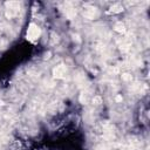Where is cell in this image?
Here are the masks:
<instances>
[{
	"instance_id": "6da1fadb",
	"label": "cell",
	"mask_w": 150,
	"mask_h": 150,
	"mask_svg": "<svg viewBox=\"0 0 150 150\" xmlns=\"http://www.w3.org/2000/svg\"><path fill=\"white\" fill-rule=\"evenodd\" d=\"M20 11V4L16 1H9L6 4V16L8 19H12L19 14Z\"/></svg>"
},
{
	"instance_id": "7a4b0ae2",
	"label": "cell",
	"mask_w": 150,
	"mask_h": 150,
	"mask_svg": "<svg viewBox=\"0 0 150 150\" xmlns=\"http://www.w3.org/2000/svg\"><path fill=\"white\" fill-rule=\"evenodd\" d=\"M40 34H41V30H40V28L38 27V25L30 23V25L28 26V29H27V39H28V40L35 41V40L39 39Z\"/></svg>"
},
{
	"instance_id": "3957f363",
	"label": "cell",
	"mask_w": 150,
	"mask_h": 150,
	"mask_svg": "<svg viewBox=\"0 0 150 150\" xmlns=\"http://www.w3.org/2000/svg\"><path fill=\"white\" fill-rule=\"evenodd\" d=\"M83 15H84V18L91 20V19L97 18L98 12H97V9H96L95 7H93V6H84V8H83Z\"/></svg>"
},
{
	"instance_id": "277c9868",
	"label": "cell",
	"mask_w": 150,
	"mask_h": 150,
	"mask_svg": "<svg viewBox=\"0 0 150 150\" xmlns=\"http://www.w3.org/2000/svg\"><path fill=\"white\" fill-rule=\"evenodd\" d=\"M66 73H67V69H66V67H64L63 64L56 66V67L54 68V70H53V75H54V77H56V79H62V77H64Z\"/></svg>"
},
{
	"instance_id": "5b68a950",
	"label": "cell",
	"mask_w": 150,
	"mask_h": 150,
	"mask_svg": "<svg viewBox=\"0 0 150 150\" xmlns=\"http://www.w3.org/2000/svg\"><path fill=\"white\" fill-rule=\"evenodd\" d=\"M111 12L112 13H120V12H122L123 11V6H122V4H115V5H112L111 6Z\"/></svg>"
},
{
	"instance_id": "8992f818",
	"label": "cell",
	"mask_w": 150,
	"mask_h": 150,
	"mask_svg": "<svg viewBox=\"0 0 150 150\" xmlns=\"http://www.w3.org/2000/svg\"><path fill=\"white\" fill-rule=\"evenodd\" d=\"M66 15H67L68 19H73V18L76 15V11H75V8H73V7L67 8V9H66Z\"/></svg>"
},
{
	"instance_id": "52a82bcc",
	"label": "cell",
	"mask_w": 150,
	"mask_h": 150,
	"mask_svg": "<svg viewBox=\"0 0 150 150\" xmlns=\"http://www.w3.org/2000/svg\"><path fill=\"white\" fill-rule=\"evenodd\" d=\"M114 28H115L116 32H120V33H123V32L125 30V26H124V23H122V22H117V23H115Z\"/></svg>"
},
{
	"instance_id": "ba28073f",
	"label": "cell",
	"mask_w": 150,
	"mask_h": 150,
	"mask_svg": "<svg viewBox=\"0 0 150 150\" xmlns=\"http://www.w3.org/2000/svg\"><path fill=\"white\" fill-rule=\"evenodd\" d=\"M88 97H89V95H88V93L87 91H84V93H82L81 94V96H80V102L81 103H87V101H88Z\"/></svg>"
},
{
	"instance_id": "9c48e42d",
	"label": "cell",
	"mask_w": 150,
	"mask_h": 150,
	"mask_svg": "<svg viewBox=\"0 0 150 150\" xmlns=\"http://www.w3.org/2000/svg\"><path fill=\"white\" fill-rule=\"evenodd\" d=\"M101 102H102V98H101L100 96H95V97L93 98V103H94L95 105H98V104H101Z\"/></svg>"
},
{
	"instance_id": "30bf717a",
	"label": "cell",
	"mask_w": 150,
	"mask_h": 150,
	"mask_svg": "<svg viewBox=\"0 0 150 150\" xmlns=\"http://www.w3.org/2000/svg\"><path fill=\"white\" fill-rule=\"evenodd\" d=\"M122 79H123L124 81H131L132 77H131L130 74H127V73H125V74H122Z\"/></svg>"
},
{
	"instance_id": "8fae6325",
	"label": "cell",
	"mask_w": 150,
	"mask_h": 150,
	"mask_svg": "<svg viewBox=\"0 0 150 150\" xmlns=\"http://www.w3.org/2000/svg\"><path fill=\"white\" fill-rule=\"evenodd\" d=\"M116 101H117V102H121V101H122V97H121V96H117V97H116Z\"/></svg>"
}]
</instances>
